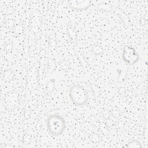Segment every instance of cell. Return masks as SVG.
Wrapping results in <instances>:
<instances>
[{"instance_id":"obj_18","label":"cell","mask_w":148,"mask_h":148,"mask_svg":"<svg viewBox=\"0 0 148 148\" xmlns=\"http://www.w3.org/2000/svg\"><path fill=\"white\" fill-rule=\"evenodd\" d=\"M70 62L67 60L61 61L59 64L60 68L62 71H67L70 67Z\"/></svg>"},{"instance_id":"obj_2","label":"cell","mask_w":148,"mask_h":148,"mask_svg":"<svg viewBox=\"0 0 148 148\" xmlns=\"http://www.w3.org/2000/svg\"><path fill=\"white\" fill-rule=\"evenodd\" d=\"M69 96L71 101L77 106L85 105L88 99L86 91L79 84H74L71 87L69 91Z\"/></svg>"},{"instance_id":"obj_3","label":"cell","mask_w":148,"mask_h":148,"mask_svg":"<svg viewBox=\"0 0 148 148\" xmlns=\"http://www.w3.org/2000/svg\"><path fill=\"white\" fill-rule=\"evenodd\" d=\"M122 58L128 64L133 65L139 61V56L134 47L129 45H124L123 48Z\"/></svg>"},{"instance_id":"obj_8","label":"cell","mask_w":148,"mask_h":148,"mask_svg":"<svg viewBox=\"0 0 148 148\" xmlns=\"http://www.w3.org/2000/svg\"><path fill=\"white\" fill-rule=\"evenodd\" d=\"M56 68V61L53 58H49L46 62V69L49 74L53 73Z\"/></svg>"},{"instance_id":"obj_17","label":"cell","mask_w":148,"mask_h":148,"mask_svg":"<svg viewBox=\"0 0 148 148\" xmlns=\"http://www.w3.org/2000/svg\"><path fill=\"white\" fill-rule=\"evenodd\" d=\"M14 34L17 35H20L22 34L24 32V27L18 23H15L13 28L12 29Z\"/></svg>"},{"instance_id":"obj_10","label":"cell","mask_w":148,"mask_h":148,"mask_svg":"<svg viewBox=\"0 0 148 148\" xmlns=\"http://www.w3.org/2000/svg\"><path fill=\"white\" fill-rule=\"evenodd\" d=\"M14 72L11 69H6L4 71L2 75V79L5 82H10L14 77Z\"/></svg>"},{"instance_id":"obj_9","label":"cell","mask_w":148,"mask_h":148,"mask_svg":"<svg viewBox=\"0 0 148 148\" xmlns=\"http://www.w3.org/2000/svg\"><path fill=\"white\" fill-rule=\"evenodd\" d=\"M67 34L70 39V40L72 42H76L78 38V33L77 30L73 27H69L67 29Z\"/></svg>"},{"instance_id":"obj_5","label":"cell","mask_w":148,"mask_h":148,"mask_svg":"<svg viewBox=\"0 0 148 148\" xmlns=\"http://www.w3.org/2000/svg\"><path fill=\"white\" fill-rule=\"evenodd\" d=\"M18 95L17 93L10 92L4 96L3 103L8 109H14L16 108L18 104Z\"/></svg>"},{"instance_id":"obj_11","label":"cell","mask_w":148,"mask_h":148,"mask_svg":"<svg viewBox=\"0 0 148 148\" xmlns=\"http://www.w3.org/2000/svg\"><path fill=\"white\" fill-rule=\"evenodd\" d=\"M57 45V39L54 36H50L49 37V40H48V49L50 51H54Z\"/></svg>"},{"instance_id":"obj_14","label":"cell","mask_w":148,"mask_h":148,"mask_svg":"<svg viewBox=\"0 0 148 148\" xmlns=\"http://www.w3.org/2000/svg\"><path fill=\"white\" fill-rule=\"evenodd\" d=\"M77 59L81 65V66L83 68L87 67L88 65V61L84 55L81 53H79L76 54Z\"/></svg>"},{"instance_id":"obj_13","label":"cell","mask_w":148,"mask_h":148,"mask_svg":"<svg viewBox=\"0 0 148 148\" xmlns=\"http://www.w3.org/2000/svg\"><path fill=\"white\" fill-rule=\"evenodd\" d=\"M56 80L54 79H50L46 84V92L47 93H51L55 88Z\"/></svg>"},{"instance_id":"obj_1","label":"cell","mask_w":148,"mask_h":148,"mask_svg":"<svg viewBox=\"0 0 148 148\" xmlns=\"http://www.w3.org/2000/svg\"><path fill=\"white\" fill-rule=\"evenodd\" d=\"M46 126L49 132L52 135L58 136L65 131L66 123L64 118L61 115L52 114L47 119Z\"/></svg>"},{"instance_id":"obj_4","label":"cell","mask_w":148,"mask_h":148,"mask_svg":"<svg viewBox=\"0 0 148 148\" xmlns=\"http://www.w3.org/2000/svg\"><path fill=\"white\" fill-rule=\"evenodd\" d=\"M42 26V17L37 11L32 12L29 17V27L30 29L35 33L38 32Z\"/></svg>"},{"instance_id":"obj_24","label":"cell","mask_w":148,"mask_h":148,"mask_svg":"<svg viewBox=\"0 0 148 148\" xmlns=\"http://www.w3.org/2000/svg\"><path fill=\"white\" fill-rule=\"evenodd\" d=\"M91 89H92V91H93V93L94 94V95L97 94L98 93H99L100 92V90H99V88L97 86L91 87Z\"/></svg>"},{"instance_id":"obj_16","label":"cell","mask_w":148,"mask_h":148,"mask_svg":"<svg viewBox=\"0 0 148 148\" xmlns=\"http://www.w3.org/2000/svg\"><path fill=\"white\" fill-rule=\"evenodd\" d=\"M91 50H92V52L95 55L98 56V55H101V54H102V53L103 51V49L99 45H95L92 47Z\"/></svg>"},{"instance_id":"obj_7","label":"cell","mask_w":148,"mask_h":148,"mask_svg":"<svg viewBox=\"0 0 148 148\" xmlns=\"http://www.w3.org/2000/svg\"><path fill=\"white\" fill-rule=\"evenodd\" d=\"M114 12L118 16L119 19L121 21V22L126 26L129 27L130 25V18L128 14L122 10L120 9L116 8L114 9Z\"/></svg>"},{"instance_id":"obj_19","label":"cell","mask_w":148,"mask_h":148,"mask_svg":"<svg viewBox=\"0 0 148 148\" xmlns=\"http://www.w3.org/2000/svg\"><path fill=\"white\" fill-rule=\"evenodd\" d=\"M5 24H6V28L8 29H13L15 23H14V21L13 20H12L10 18H9V19H7L6 20Z\"/></svg>"},{"instance_id":"obj_20","label":"cell","mask_w":148,"mask_h":148,"mask_svg":"<svg viewBox=\"0 0 148 148\" xmlns=\"http://www.w3.org/2000/svg\"><path fill=\"white\" fill-rule=\"evenodd\" d=\"M31 138L30 136L28 134L25 135L23 137V142H24L25 145L29 144V143L31 142Z\"/></svg>"},{"instance_id":"obj_15","label":"cell","mask_w":148,"mask_h":148,"mask_svg":"<svg viewBox=\"0 0 148 148\" xmlns=\"http://www.w3.org/2000/svg\"><path fill=\"white\" fill-rule=\"evenodd\" d=\"M127 147L128 148H140L142 145L140 141L137 139H133L127 143Z\"/></svg>"},{"instance_id":"obj_22","label":"cell","mask_w":148,"mask_h":148,"mask_svg":"<svg viewBox=\"0 0 148 148\" xmlns=\"http://www.w3.org/2000/svg\"><path fill=\"white\" fill-rule=\"evenodd\" d=\"M126 76H127L126 73L124 72V71H120V73L119 74V76L118 77H120V82H121V81H124L125 80Z\"/></svg>"},{"instance_id":"obj_6","label":"cell","mask_w":148,"mask_h":148,"mask_svg":"<svg viewBox=\"0 0 148 148\" xmlns=\"http://www.w3.org/2000/svg\"><path fill=\"white\" fill-rule=\"evenodd\" d=\"M91 3H92L91 1L75 0V1H68V5L72 10H82L89 8L91 6Z\"/></svg>"},{"instance_id":"obj_23","label":"cell","mask_w":148,"mask_h":148,"mask_svg":"<svg viewBox=\"0 0 148 148\" xmlns=\"http://www.w3.org/2000/svg\"><path fill=\"white\" fill-rule=\"evenodd\" d=\"M13 49V46L12 44L10 43H8L7 44L5 47V50L7 52H10L12 51V50Z\"/></svg>"},{"instance_id":"obj_12","label":"cell","mask_w":148,"mask_h":148,"mask_svg":"<svg viewBox=\"0 0 148 148\" xmlns=\"http://www.w3.org/2000/svg\"><path fill=\"white\" fill-rule=\"evenodd\" d=\"M97 8L100 10L107 12H110L113 9V7L111 4L105 2H102L101 3H99L97 6Z\"/></svg>"},{"instance_id":"obj_21","label":"cell","mask_w":148,"mask_h":148,"mask_svg":"<svg viewBox=\"0 0 148 148\" xmlns=\"http://www.w3.org/2000/svg\"><path fill=\"white\" fill-rule=\"evenodd\" d=\"M91 141L92 143H97L98 142H99V138L98 135H94L93 136H92V137L91 138Z\"/></svg>"}]
</instances>
